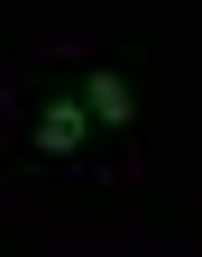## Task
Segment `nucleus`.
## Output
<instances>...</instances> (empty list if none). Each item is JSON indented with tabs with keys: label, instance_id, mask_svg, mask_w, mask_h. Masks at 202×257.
<instances>
[{
	"label": "nucleus",
	"instance_id": "obj_2",
	"mask_svg": "<svg viewBox=\"0 0 202 257\" xmlns=\"http://www.w3.org/2000/svg\"><path fill=\"white\" fill-rule=\"evenodd\" d=\"M83 110H92L101 128H129V119H138V92H129L111 64H101V74H83Z\"/></svg>",
	"mask_w": 202,
	"mask_h": 257
},
{
	"label": "nucleus",
	"instance_id": "obj_1",
	"mask_svg": "<svg viewBox=\"0 0 202 257\" xmlns=\"http://www.w3.org/2000/svg\"><path fill=\"white\" fill-rule=\"evenodd\" d=\"M92 128H101V119L83 110V92H74V101H46V110H37V147H46V156H74Z\"/></svg>",
	"mask_w": 202,
	"mask_h": 257
}]
</instances>
